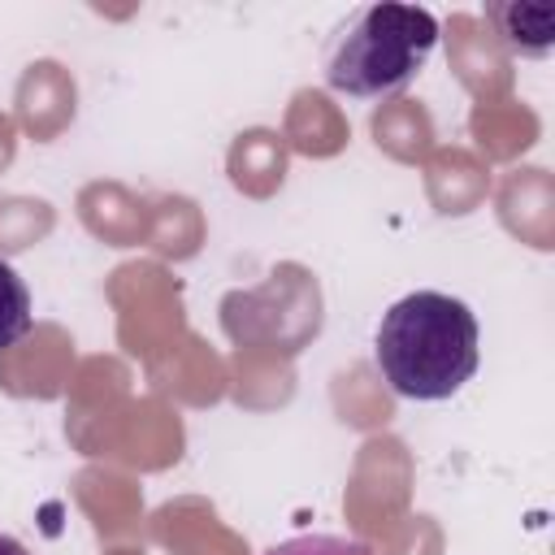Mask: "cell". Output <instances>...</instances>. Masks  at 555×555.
I'll return each mask as SVG.
<instances>
[{
	"instance_id": "2",
	"label": "cell",
	"mask_w": 555,
	"mask_h": 555,
	"mask_svg": "<svg viewBox=\"0 0 555 555\" xmlns=\"http://www.w3.org/2000/svg\"><path fill=\"white\" fill-rule=\"evenodd\" d=\"M438 48V17L421 4H364L330 48L325 82L356 100L403 91Z\"/></svg>"
},
{
	"instance_id": "6",
	"label": "cell",
	"mask_w": 555,
	"mask_h": 555,
	"mask_svg": "<svg viewBox=\"0 0 555 555\" xmlns=\"http://www.w3.org/2000/svg\"><path fill=\"white\" fill-rule=\"evenodd\" d=\"M0 555H30V551H26L13 533H4V529H0Z\"/></svg>"
},
{
	"instance_id": "4",
	"label": "cell",
	"mask_w": 555,
	"mask_h": 555,
	"mask_svg": "<svg viewBox=\"0 0 555 555\" xmlns=\"http://www.w3.org/2000/svg\"><path fill=\"white\" fill-rule=\"evenodd\" d=\"M26 330H30V291L17 278V269L0 260V351L26 338Z\"/></svg>"
},
{
	"instance_id": "3",
	"label": "cell",
	"mask_w": 555,
	"mask_h": 555,
	"mask_svg": "<svg viewBox=\"0 0 555 555\" xmlns=\"http://www.w3.org/2000/svg\"><path fill=\"white\" fill-rule=\"evenodd\" d=\"M490 22L499 26V35L512 52L542 56L555 43V9H546V4H494Z\"/></svg>"
},
{
	"instance_id": "5",
	"label": "cell",
	"mask_w": 555,
	"mask_h": 555,
	"mask_svg": "<svg viewBox=\"0 0 555 555\" xmlns=\"http://www.w3.org/2000/svg\"><path fill=\"white\" fill-rule=\"evenodd\" d=\"M264 555H377L369 542L360 538H338V533H295L278 546H269Z\"/></svg>"
},
{
	"instance_id": "1",
	"label": "cell",
	"mask_w": 555,
	"mask_h": 555,
	"mask_svg": "<svg viewBox=\"0 0 555 555\" xmlns=\"http://www.w3.org/2000/svg\"><path fill=\"white\" fill-rule=\"evenodd\" d=\"M373 356L395 395L416 403L451 399L481 360L477 317L464 299L442 291H412L386 308Z\"/></svg>"
}]
</instances>
